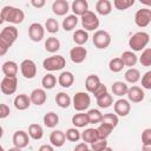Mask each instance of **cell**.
I'll return each mask as SVG.
<instances>
[{
    "instance_id": "6da1fadb",
    "label": "cell",
    "mask_w": 151,
    "mask_h": 151,
    "mask_svg": "<svg viewBox=\"0 0 151 151\" xmlns=\"http://www.w3.org/2000/svg\"><path fill=\"white\" fill-rule=\"evenodd\" d=\"M19 31L15 26L9 25L1 29L0 32V55H5L9 47L18 39Z\"/></svg>"
},
{
    "instance_id": "7a4b0ae2",
    "label": "cell",
    "mask_w": 151,
    "mask_h": 151,
    "mask_svg": "<svg viewBox=\"0 0 151 151\" xmlns=\"http://www.w3.org/2000/svg\"><path fill=\"white\" fill-rule=\"evenodd\" d=\"M25 19V13L22 12V9L13 7V6H5L2 7L1 12H0V22H9V24H21Z\"/></svg>"
},
{
    "instance_id": "3957f363",
    "label": "cell",
    "mask_w": 151,
    "mask_h": 151,
    "mask_svg": "<svg viewBox=\"0 0 151 151\" xmlns=\"http://www.w3.org/2000/svg\"><path fill=\"white\" fill-rule=\"evenodd\" d=\"M150 41V35L146 32H136L129 40V46L133 52H139V51H144L146 45Z\"/></svg>"
},
{
    "instance_id": "277c9868",
    "label": "cell",
    "mask_w": 151,
    "mask_h": 151,
    "mask_svg": "<svg viewBox=\"0 0 151 151\" xmlns=\"http://www.w3.org/2000/svg\"><path fill=\"white\" fill-rule=\"evenodd\" d=\"M66 65V60L63 55H52V57H47L46 59H44L42 61V67L48 71V72H54V71H60L65 67Z\"/></svg>"
},
{
    "instance_id": "5b68a950",
    "label": "cell",
    "mask_w": 151,
    "mask_h": 151,
    "mask_svg": "<svg viewBox=\"0 0 151 151\" xmlns=\"http://www.w3.org/2000/svg\"><path fill=\"white\" fill-rule=\"evenodd\" d=\"M72 105L76 111H85L91 105V98L87 92H77L72 99Z\"/></svg>"
},
{
    "instance_id": "8992f818",
    "label": "cell",
    "mask_w": 151,
    "mask_h": 151,
    "mask_svg": "<svg viewBox=\"0 0 151 151\" xmlns=\"http://www.w3.org/2000/svg\"><path fill=\"white\" fill-rule=\"evenodd\" d=\"M93 45L99 50H105L111 44V35L107 31L104 29H97L93 34Z\"/></svg>"
},
{
    "instance_id": "52a82bcc",
    "label": "cell",
    "mask_w": 151,
    "mask_h": 151,
    "mask_svg": "<svg viewBox=\"0 0 151 151\" xmlns=\"http://www.w3.org/2000/svg\"><path fill=\"white\" fill-rule=\"evenodd\" d=\"M81 26L83 29L87 31H96L99 27V19L97 14L92 11H87L83 17H81Z\"/></svg>"
},
{
    "instance_id": "ba28073f",
    "label": "cell",
    "mask_w": 151,
    "mask_h": 151,
    "mask_svg": "<svg viewBox=\"0 0 151 151\" xmlns=\"http://www.w3.org/2000/svg\"><path fill=\"white\" fill-rule=\"evenodd\" d=\"M134 22L140 28L149 26V24L151 22V9L147 7H143L138 9L134 14Z\"/></svg>"
},
{
    "instance_id": "9c48e42d",
    "label": "cell",
    "mask_w": 151,
    "mask_h": 151,
    "mask_svg": "<svg viewBox=\"0 0 151 151\" xmlns=\"http://www.w3.org/2000/svg\"><path fill=\"white\" fill-rule=\"evenodd\" d=\"M18 87V79L17 77H4L0 83V90L4 94L11 96L17 91Z\"/></svg>"
},
{
    "instance_id": "30bf717a",
    "label": "cell",
    "mask_w": 151,
    "mask_h": 151,
    "mask_svg": "<svg viewBox=\"0 0 151 151\" xmlns=\"http://www.w3.org/2000/svg\"><path fill=\"white\" fill-rule=\"evenodd\" d=\"M20 72L24 78L33 79L37 76V65L31 59H25L20 64Z\"/></svg>"
},
{
    "instance_id": "8fae6325",
    "label": "cell",
    "mask_w": 151,
    "mask_h": 151,
    "mask_svg": "<svg viewBox=\"0 0 151 151\" xmlns=\"http://www.w3.org/2000/svg\"><path fill=\"white\" fill-rule=\"evenodd\" d=\"M45 35V27L40 22H33L28 27V37L32 41L39 42L44 39Z\"/></svg>"
},
{
    "instance_id": "7c38bea8",
    "label": "cell",
    "mask_w": 151,
    "mask_h": 151,
    "mask_svg": "<svg viewBox=\"0 0 151 151\" xmlns=\"http://www.w3.org/2000/svg\"><path fill=\"white\" fill-rule=\"evenodd\" d=\"M113 110L118 117H126L131 111V104L127 99L120 98L113 104Z\"/></svg>"
},
{
    "instance_id": "4fadbf2b",
    "label": "cell",
    "mask_w": 151,
    "mask_h": 151,
    "mask_svg": "<svg viewBox=\"0 0 151 151\" xmlns=\"http://www.w3.org/2000/svg\"><path fill=\"white\" fill-rule=\"evenodd\" d=\"M12 142H13L15 147L24 149L29 144V134L26 131L18 130V131L14 132V134L12 137Z\"/></svg>"
},
{
    "instance_id": "5bb4252c",
    "label": "cell",
    "mask_w": 151,
    "mask_h": 151,
    "mask_svg": "<svg viewBox=\"0 0 151 151\" xmlns=\"http://www.w3.org/2000/svg\"><path fill=\"white\" fill-rule=\"evenodd\" d=\"M87 57V50L83 46H76L70 51V58L74 64H81Z\"/></svg>"
},
{
    "instance_id": "9a60e30c",
    "label": "cell",
    "mask_w": 151,
    "mask_h": 151,
    "mask_svg": "<svg viewBox=\"0 0 151 151\" xmlns=\"http://www.w3.org/2000/svg\"><path fill=\"white\" fill-rule=\"evenodd\" d=\"M127 100L130 103H140L144 100V97H145V93L144 91L142 90V87L139 86H131L129 87V91H127Z\"/></svg>"
},
{
    "instance_id": "2e32d148",
    "label": "cell",
    "mask_w": 151,
    "mask_h": 151,
    "mask_svg": "<svg viewBox=\"0 0 151 151\" xmlns=\"http://www.w3.org/2000/svg\"><path fill=\"white\" fill-rule=\"evenodd\" d=\"M29 98H31V101L32 104L37 105V106H41L46 103L47 100V94H46V91L45 88H34L31 94H29Z\"/></svg>"
},
{
    "instance_id": "e0dca14e",
    "label": "cell",
    "mask_w": 151,
    "mask_h": 151,
    "mask_svg": "<svg viewBox=\"0 0 151 151\" xmlns=\"http://www.w3.org/2000/svg\"><path fill=\"white\" fill-rule=\"evenodd\" d=\"M70 11V4L67 0H55L52 4V12L55 15L63 17L66 15L67 12Z\"/></svg>"
},
{
    "instance_id": "ac0fdd59",
    "label": "cell",
    "mask_w": 151,
    "mask_h": 151,
    "mask_svg": "<svg viewBox=\"0 0 151 151\" xmlns=\"http://www.w3.org/2000/svg\"><path fill=\"white\" fill-rule=\"evenodd\" d=\"M50 142L54 147H61L66 142L65 132H63L61 130H53L50 134Z\"/></svg>"
},
{
    "instance_id": "d6986e66",
    "label": "cell",
    "mask_w": 151,
    "mask_h": 151,
    "mask_svg": "<svg viewBox=\"0 0 151 151\" xmlns=\"http://www.w3.org/2000/svg\"><path fill=\"white\" fill-rule=\"evenodd\" d=\"M71 9L74 15L83 17L88 11V2L86 0H74L71 5Z\"/></svg>"
},
{
    "instance_id": "ffe728a7",
    "label": "cell",
    "mask_w": 151,
    "mask_h": 151,
    "mask_svg": "<svg viewBox=\"0 0 151 151\" xmlns=\"http://www.w3.org/2000/svg\"><path fill=\"white\" fill-rule=\"evenodd\" d=\"M31 104H32V101H31L29 96H27V94H25V93L18 94V96L14 98V107H15L17 110H19V111L27 110Z\"/></svg>"
},
{
    "instance_id": "44dd1931",
    "label": "cell",
    "mask_w": 151,
    "mask_h": 151,
    "mask_svg": "<svg viewBox=\"0 0 151 151\" xmlns=\"http://www.w3.org/2000/svg\"><path fill=\"white\" fill-rule=\"evenodd\" d=\"M18 70H19L18 64L13 60H7L1 66V71L5 74V77H17Z\"/></svg>"
},
{
    "instance_id": "7402d4cb",
    "label": "cell",
    "mask_w": 151,
    "mask_h": 151,
    "mask_svg": "<svg viewBox=\"0 0 151 151\" xmlns=\"http://www.w3.org/2000/svg\"><path fill=\"white\" fill-rule=\"evenodd\" d=\"M73 83H74V76L70 71H64L58 77V84L61 87H65V88L71 87L73 85Z\"/></svg>"
},
{
    "instance_id": "603a6c76",
    "label": "cell",
    "mask_w": 151,
    "mask_h": 151,
    "mask_svg": "<svg viewBox=\"0 0 151 151\" xmlns=\"http://www.w3.org/2000/svg\"><path fill=\"white\" fill-rule=\"evenodd\" d=\"M96 11L100 15H109L112 12V4L109 0H98L96 2Z\"/></svg>"
},
{
    "instance_id": "cb8c5ba5",
    "label": "cell",
    "mask_w": 151,
    "mask_h": 151,
    "mask_svg": "<svg viewBox=\"0 0 151 151\" xmlns=\"http://www.w3.org/2000/svg\"><path fill=\"white\" fill-rule=\"evenodd\" d=\"M120 58H122L124 65L127 66L129 68L133 67L137 64V61H138V57L132 51H125V52H123V54L120 55Z\"/></svg>"
},
{
    "instance_id": "d4e9b609",
    "label": "cell",
    "mask_w": 151,
    "mask_h": 151,
    "mask_svg": "<svg viewBox=\"0 0 151 151\" xmlns=\"http://www.w3.org/2000/svg\"><path fill=\"white\" fill-rule=\"evenodd\" d=\"M81 139H83V142H85V143H87V144L94 143L97 139H99L97 129L90 127V129H86L85 131H83V132H81Z\"/></svg>"
},
{
    "instance_id": "484cf974",
    "label": "cell",
    "mask_w": 151,
    "mask_h": 151,
    "mask_svg": "<svg viewBox=\"0 0 151 151\" xmlns=\"http://www.w3.org/2000/svg\"><path fill=\"white\" fill-rule=\"evenodd\" d=\"M111 88H112V93L114 96H118V97L126 96L127 94V91H129V86L124 81H114L112 84Z\"/></svg>"
},
{
    "instance_id": "4316f807",
    "label": "cell",
    "mask_w": 151,
    "mask_h": 151,
    "mask_svg": "<svg viewBox=\"0 0 151 151\" xmlns=\"http://www.w3.org/2000/svg\"><path fill=\"white\" fill-rule=\"evenodd\" d=\"M42 122H44V125L48 129H53L58 124H59V117L55 112H47L44 118H42Z\"/></svg>"
},
{
    "instance_id": "83f0119b",
    "label": "cell",
    "mask_w": 151,
    "mask_h": 151,
    "mask_svg": "<svg viewBox=\"0 0 151 151\" xmlns=\"http://www.w3.org/2000/svg\"><path fill=\"white\" fill-rule=\"evenodd\" d=\"M100 84H101L100 79H99V77L97 74H90V76H87V78L85 80V87H86L87 92H91V93H93V91Z\"/></svg>"
},
{
    "instance_id": "f1b7e54d",
    "label": "cell",
    "mask_w": 151,
    "mask_h": 151,
    "mask_svg": "<svg viewBox=\"0 0 151 151\" xmlns=\"http://www.w3.org/2000/svg\"><path fill=\"white\" fill-rule=\"evenodd\" d=\"M72 124L74 125V127H85L86 125L90 124L88 120V116L87 113H76L72 117Z\"/></svg>"
},
{
    "instance_id": "f546056e",
    "label": "cell",
    "mask_w": 151,
    "mask_h": 151,
    "mask_svg": "<svg viewBox=\"0 0 151 151\" xmlns=\"http://www.w3.org/2000/svg\"><path fill=\"white\" fill-rule=\"evenodd\" d=\"M28 134L32 139L39 140L44 137V129L41 127V125H39L37 123H33L28 126Z\"/></svg>"
},
{
    "instance_id": "4dcf8cb0",
    "label": "cell",
    "mask_w": 151,
    "mask_h": 151,
    "mask_svg": "<svg viewBox=\"0 0 151 151\" xmlns=\"http://www.w3.org/2000/svg\"><path fill=\"white\" fill-rule=\"evenodd\" d=\"M45 50L50 53H55L60 50V41L55 37H48L45 40Z\"/></svg>"
},
{
    "instance_id": "1f68e13d",
    "label": "cell",
    "mask_w": 151,
    "mask_h": 151,
    "mask_svg": "<svg viewBox=\"0 0 151 151\" xmlns=\"http://www.w3.org/2000/svg\"><path fill=\"white\" fill-rule=\"evenodd\" d=\"M55 103H57V105H58L59 107H61V109H67V107L72 104V99H71V97H70L67 93H65V92H59V93H57V96H55Z\"/></svg>"
},
{
    "instance_id": "d6a6232c",
    "label": "cell",
    "mask_w": 151,
    "mask_h": 151,
    "mask_svg": "<svg viewBox=\"0 0 151 151\" xmlns=\"http://www.w3.org/2000/svg\"><path fill=\"white\" fill-rule=\"evenodd\" d=\"M124 78H125V80H126L127 83H130V84H136L137 81H139V80L142 79L139 70H137V68H134V67L129 68V70L125 72Z\"/></svg>"
},
{
    "instance_id": "836d02e7",
    "label": "cell",
    "mask_w": 151,
    "mask_h": 151,
    "mask_svg": "<svg viewBox=\"0 0 151 151\" xmlns=\"http://www.w3.org/2000/svg\"><path fill=\"white\" fill-rule=\"evenodd\" d=\"M77 25H78V17L74 15V14L67 15V17L63 20V22H61V26H63V28H64L65 31H72V29L76 28Z\"/></svg>"
},
{
    "instance_id": "e575fe53",
    "label": "cell",
    "mask_w": 151,
    "mask_h": 151,
    "mask_svg": "<svg viewBox=\"0 0 151 151\" xmlns=\"http://www.w3.org/2000/svg\"><path fill=\"white\" fill-rule=\"evenodd\" d=\"M88 40V33L85 29H77L73 33V41L78 45V46H83L84 44H86Z\"/></svg>"
},
{
    "instance_id": "d590c367",
    "label": "cell",
    "mask_w": 151,
    "mask_h": 151,
    "mask_svg": "<svg viewBox=\"0 0 151 151\" xmlns=\"http://www.w3.org/2000/svg\"><path fill=\"white\" fill-rule=\"evenodd\" d=\"M41 85L45 90H52L54 88V86L57 85V78L54 74L52 73H47L42 77L41 79Z\"/></svg>"
},
{
    "instance_id": "8d00e7d4",
    "label": "cell",
    "mask_w": 151,
    "mask_h": 151,
    "mask_svg": "<svg viewBox=\"0 0 151 151\" xmlns=\"http://www.w3.org/2000/svg\"><path fill=\"white\" fill-rule=\"evenodd\" d=\"M124 67H125V65H124V63H123V60H122L120 57L113 58V59H111L110 63H109V68H110V71L113 72V73H118V72L123 71Z\"/></svg>"
},
{
    "instance_id": "74e56055",
    "label": "cell",
    "mask_w": 151,
    "mask_h": 151,
    "mask_svg": "<svg viewBox=\"0 0 151 151\" xmlns=\"http://www.w3.org/2000/svg\"><path fill=\"white\" fill-rule=\"evenodd\" d=\"M112 130H113V127L111 125H109V124H105V123H100V125L97 127L98 136H99L100 139H106L111 134Z\"/></svg>"
},
{
    "instance_id": "f35d334b",
    "label": "cell",
    "mask_w": 151,
    "mask_h": 151,
    "mask_svg": "<svg viewBox=\"0 0 151 151\" xmlns=\"http://www.w3.org/2000/svg\"><path fill=\"white\" fill-rule=\"evenodd\" d=\"M87 116H88L90 124H98V123H101L103 113H101L99 110H97V109H91V110H88Z\"/></svg>"
},
{
    "instance_id": "ab89813d",
    "label": "cell",
    "mask_w": 151,
    "mask_h": 151,
    "mask_svg": "<svg viewBox=\"0 0 151 151\" xmlns=\"http://www.w3.org/2000/svg\"><path fill=\"white\" fill-rule=\"evenodd\" d=\"M139 63L144 67L151 66V47H147L142 52V54L139 57Z\"/></svg>"
},
{
    "instance_id": "60d3db41",
    "label": "cell",
    "mask_w": 151,
    "mask_h": 151,
    "mask_svg": "<svg viewBox=\"0 0 151 151\" xmlns=\"http://www.w3.org/2000/svg\"><path fill=\"white\" fill-rule=\"evenodd\" d=\"M45 29L51 33V34H54V33H58L59 31V22L54 19V18H48L45 22Z\"/></svg>"
},
{
    "instance_id": "b9f144b4",
    "label": "cell",
    "mask_w": 151,
    "mask_h": 151,
    "mask_svg": "<svg viewBox=\"0 0 151 151\" xmlns=\"http://www.w3.org/2000/svg\"><path fill=\"white\" fill-rule=\"evenodd\" d=\"M97 104H98V106L100 109H107L113 104V98H112V96L110 93H106L103 97L97 99Z\"/></svg>"
},
{
    "instance_id": "7bdbcfd3",
    "label": "cell",
    "mask_w": 151,
    "mask_h": 151,
    "mask_svg": "<svg viewBox=\"0 0 151 151\" xmlns=\"http://www.w3.org/2000/svg\"><path fill=\"white\" fill-rule=\"evenodd\" d=\"M101 123L109 124V125H111L114 129L118 125V123H119V118H118V116L116 113H105V114H103Z\"/></svg>"
},
{
    "instance_id": "ee69618b",
    "label": "cell",
    "mask_w": 151,
    "mask_h": 151,
    "mask_svg": "<svg viewBox=\"0 0 151 151\" xmlns=\"http://www.w3.org/2000/svg\"><path fill=\"white\" fill-rule=\"evenodd\" d=\"M65 136H66V139L70 140V142H78L81 138V133L77 127L67 129L66 132H65Z\"/></svg>"
},
{
    "instance_id": "f6af8a7d",
    "label": "cell",
    "mask_w": 151,
    "mask_h": 151,
    "mask_svg": "<svg viewBox=\"0 0 151 151\" xmlns=\"http://www.w3.org/2000/svg\"><path fill=\"white\" fill-rule=\"evenodd\" d=\"M134 5V0H114L113 6L119 11H125Z\"/></svg>"
},
{
    "instance_id": "bcb514c9",
    "label": "cell",
    "mask_w": 151,
    "mask_h": 151,
    "mask_svg": "<svg viewBox=\"0 0 151 151\" xmlns=\"http://www.w3.org/2000/svg\"><path fill=\"white\" fill-rule=\"evenodd\" d=\"M109 145H107V142H106V139H97L94 143H92L91 144V150H93V151H103V150H105L106 147H107Z\"/></svg>"
},
{
    "instance_id": "7dc6e473",
    "label": "cell",
    "mask_w": 151,
    "mask_h": 151,
    "mask_svg": "<svg viewBox=\"0 0 151 151\" xmlns=\"http://www.w3.org/2000/svg\"><path fill=\"white\" fill-rule=\"evenodd\" d=\"M142 87L145 90H151V71H147L142 77Z\"/></svg>"
},
{
    "instance_id": "c3c4849f",
    "label": "cell",
    "mask_w": 151,
    "mask_h": 151,
    "mask_svg": "<svg viewBox=\"0 0 151 151\" xmlns=\"http://www.w3.org/2000/svg\"><path fill=\"white\" fill-rule=\"evenodd\" d=\"M142 144L143 145L151 144V127H147L142 132Z\"/></svg>"
},
{
    "instance_id": "681fc988",
    "label": "cell",
    "mask_w": 151,
    "mask_h": 151,
    "mask_svg": "<svg viewBox=\"0 0 151 151\" xmlns=\"http://www.w3.org/2000/svg\"><path fill=\"white\" fill-rule=\"evenodd\" d=\"M106 93H109V92H107V87H106L104 84H100V85H99V86L93 91V93H92V94L98 99V98L103 97V96H104V94H106Z\"/></svg>"
},
{
    "instance_id": "f907efd6",
    "label": "cell",
    "mask_w": 151,
    "mask_h": 151,
    "mask_svg": "<svg viewBox=\"0 0 151 151\" xmlns=\"http://www.w3.org/2000/svg\"><path fill=\"white\" fill-rule=\"evenodd\" d=\"M9 113H11V111H9V107H8V105H6V104H0V118L1 119H5L6 117H8L9 116Z\"/></svg>"
},
{
    "instance_id": "816d5d0a",
    "label": "cell",
    "mask_w": 151,
    "mask_h": 151,
    "mask_svg": "<svg viewBox=\"0 0 151 151\" xmlns=\"http://www.w3.org/2000/svg\"><path fill=\"white\" fill-rule=\"evenodd\" d=\"M87 150H88V145H87V143L83 142V143L77 144L73 151H87Z\"/></svg>"
},
{
    "instance_id": "f5cc1de1",
    "label": "cell",
    "mask_w": 151,
    "mask_h": 151,
    "mask_svg": "<svg viewBox=\"0 0 151 151\" xmlns=\"http://www.w3.org/2000/svg\"><path fill=\"white\" fill-rule=\"evenodd\" d=\"M45 4H46L45 0H32L31 1V5L35 8H42L45 6Z\"/></svg>"
},
{
    "instance_id": "db71d44e",
    "label": "cell",
    "mask_w": 151,
    "mask_h": 151,
    "mask_svg": "<svg viewBox=\"0 0 151 151\" xmlns=\"http://www.w3.org/2000/svg\"><path fill=\"white\" fill-rule=\"evenodd\" d=\"M38 151H54V147H53V145L44 144V145H41V146L38 149Z\"/></svg>"
},
{
    "instance_id": "11a10c76",
    "label": "cell",
    "mask_w": 151,
    "mask_h": 151,
    "mask_svg": "<svg viewBox=\"0 0 151 151\" xmlns=\"http://www.w3.org/2000/svg\"><path fill=\"white\" fill-rule=\"evenodd\" d=\"M142 151H151V144H149V145H143Z\"/></svg>"
},
{
    "instance_id": "9f6ffc18",
    "label": "cell",
    "mask_w": 151,
    "mask_h": 151,
    "mask_svg": "<svg viewBox=\"0 0 151 151\" xmlns=\"http://www.w3.org/2000/svg\"><path fill=\"white\" fill-rule=\"evenodd\" d=\"M140 2L143 5H146V6H151V0H140Z\"/></svg>"
},
{
    "instance_id": "6f0895ef",
    "label": "cell",
    "mask_w": 151,
    "mask_h": 151,
    "mask_svg": "<svg viewBox=\"0 0 151 151\" xmlns=\"http://www.w3.org/2000/svg\"><path fill=\"white\" fill-rule=\"evenodd\" d=\"M7 151H22V149H19V147H11V149H8Z\"/></svg>"
},
{
    "instance_id": "680465c9",
    "label": "cell",
    "mask_w": 151,
    "mask_h": 151,
    "mask_svg": "<svg viewBox=\"0 0 151 151\" xmlns=\"http://www.w3.org/2000/svg\"><path fill=\"white\" fill-rule=\"evenodd\" d=\"M103 151H113V150H112V149H111L110 146H107V147H106L105 150H103Z\"/></svg>"
},
{
    "instance_id": "91938a15",
    "label": "cell",
    "mask_w": 151,
    "mask_h": 151,
    "mask_svg": "<svg viewBox=\"0 0 151 151\" xmlns=\"http://www.w3.org/2000/svg\"><path fill=\"white\" fill-rule=\"evenodd\" d=\"M0 151H5V150H4V147H2V146H1V147H0Z\"/></svg>"
},
{
    "instance_id": "94428289",
    "label": "cell",
    "mask_w": 151,
    "mask_h": 151,
    "mask_svg": "<svg viewBox=\"0 0 151 151\" xmlns=\"http://www.w3.org/2000/svg\"><path fill=\"white\" fill-rule=\"evenodd\" d=\"M87 151H93V150H91V149H88V150H87Z\"/></svg>"
}]
</instances>
